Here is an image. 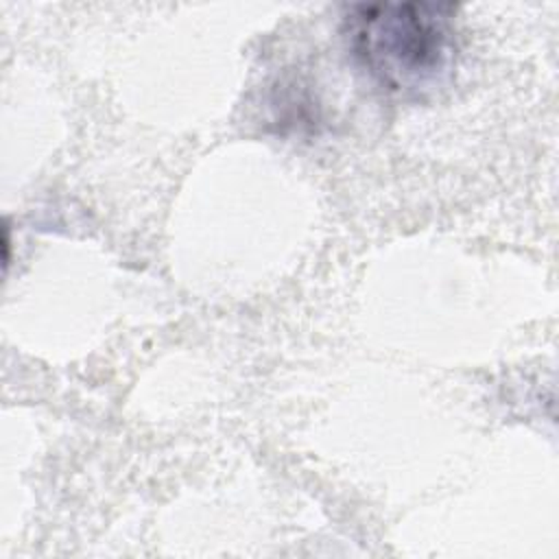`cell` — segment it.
I'll return each instance as SVG.
<instances>
[{"label": "cell", "instance_id": "cell-1", "mask_svg": "<svg viewBox=\"0 0 559 559\" xmlns=\"http://www.w3.org/2000/svg\"><path fill=\"white\" fill-rule=\"evenodd\" d=\"M454 4H352L343 37L356 66L386 94L421 100L448 87L459 59Z\"/></svg>", "mask_w": 559, "mask_h": 559}]
</instances>
